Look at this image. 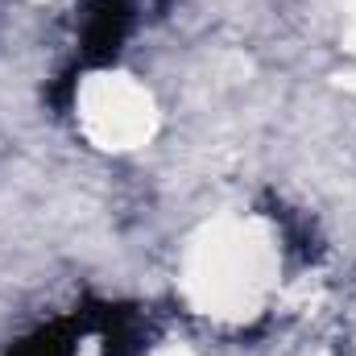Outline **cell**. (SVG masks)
Returning <instances> with one entry per match:
<instances>
[{"label":"cell","instance_id":"obj_1","mask_svg":"<svg viewBox=\"0 0 356 356\" xmlns=\"http://www.w3.org/2000/svg\"><path fill=\"white\" fill-rule=\"evenodd\" d=\"M273 282V245L249 224L211 228L186 266L191 298L216 315H249Z\"/></svg>","mask_w":356,"mask_h":356},{"label":"cell","instance_id":"obj_2","mask_svg":"<svg viewBox=\"0 0 356 356\" xmlns=\"http://www.w3.org/2000/svg\"><path fill=\"white\" fill-rule=\"evenodd\" d=\"M79 120L95 145L129 149V145H141L149 137L154 104L124 75H95L79 91Z\"/></svg>","mask_w":356,"mask_h":356},{"label":"cell","instance_id":"obj_3","mask_svg":"<svg viewBox=\"0 0 356 356\" xmlns=\"http://www.w3.org/2000/svg\"><path fill=\"white\" fill-rule=\"evenodd\" d=\"M154 356H191L182 344H170V348H162V353H154Z\"/></svg>","mask_w":356,"mask_h":356}]
</instances>
